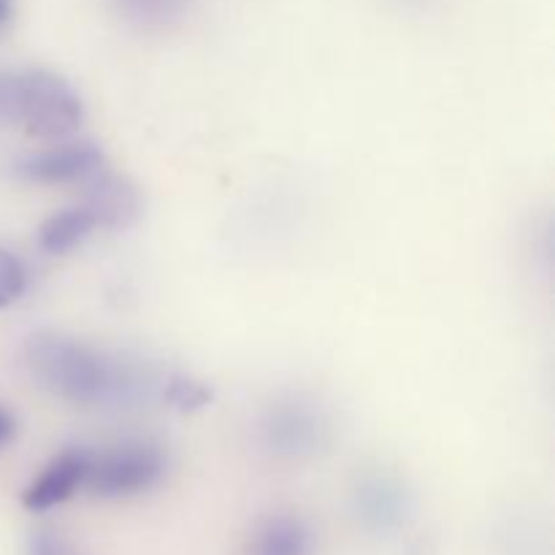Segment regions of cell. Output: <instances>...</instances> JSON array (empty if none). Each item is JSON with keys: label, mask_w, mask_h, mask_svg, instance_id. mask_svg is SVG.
Instances as JSON below:
<instances>
[{"label": "cell", "mask_w": 555, "mask_h": 555, "mask_svg": "<svg viewBox=\"0 0 555 555\" xmlns=\"http://www.w3.org/2000/svg\"><path fill=\"white\" fill-rule=\"evenodd\" d=\"M399 3H406V5H426V3H431V0H399Z\"/></svg>", "instance_id": "cell-17"}, {"label": "cell", "mask_w": 555, "mask_h": 555, "mask_svg": "<svg viewBox=\"0 0 555 555\" xmlns=\"http://www.w3.org/2000/svg\"><path fill=\"white\" fill-rule=\"evenodd\" d=\"M106 155L95 141L60 139L47 150H38L16 160L14 173L27 184L38 188H63V184H85L103 171Z\"/></svg>", "instance_id": "cell-5"}, {"label": "cell", "mask_w": 555, "mask_h": 555, "mask_svg": "<svg viewBox=\"0 0 555 555\" xmlns=\"http://www.w3.org/2000/svg\"><path fill=\"white\" fill-rule=\"evenodd\" d=\"M14 11H16V0H0V30H5V27L11 25Z\"/></svg>", "instance_id": "cell-16"}, {"label": "cell", "mask_w": 555, "mask_h": 555, "mask_svg": "<svg viewBox=\"0 0 555 555\" xmlns=\"http://www.w3.org/2000/svg\"><path fill=\"white\" fill-rule=\"evenodd\" d=\"M90 469V450L68 448L60 450L22 493V507L27 513H49L54 507H63L65 502L76 496L87 482Z\"/></svg>", "instance_id": "cell-7"}, {"label": "cell", "mask_w": 555, "mask_h": 555, "mask_svg": "<svg viewBox=\"0 0 555 555\" xmlns=\"http://www.w3.org/2000/svg\"><path fill=\"white\" fill-rule=\"evenodd\" d=\"M27 285H30V274H27L20 255L0 247V309L14 307L16 301H22Z\"/></svg>", "instance_id": "cell-13"}, {"label": "cell", "mask_w": 555, "mask_h": 555, "mask_svg": "<svg viewBox=\"0 0 555 555\" xmlns=\"http://www.w3.org/2000/svg\"><path fill=\"white\" fill-rule=\"evenodd\" d=\"M352 513L363 531L374 537L399 534L412 518V493L404 480L390 472H369L356 482L352 491Z\"/></svg>", "instance_id": "cell-6"}, {"label": "cell", "mask_w": 555, "mask_h": 555, "mask_svg": "<svg viewBox=\"0 0 555 555\" xmlns=\"http://www.w3.org/2000/svg\"><path fill=\"white\" fill-rule=\"evenodd\" d=\"M0 114L36 139L60 141L79 130L85 103L68 79L49 68H22L0 81Z\"/></svg>", "instance_id": "cell-2"}, {"label": "cell", "mask_w": 555, "mask_h": 555, "mask_svg": "<svg viewBox=\"0 0 555 555\" xmlns=\"http://www.w3.org/2000/svg\"><path fill=\"white\" fill-rule=\"evenodd\" d=\"M168 450L152 437H125L90 453L85 488L106 502L139 499L166 482Z\"/></svg>", "instance_id": "cell-3"}, {"label": "cell", "mask_w": 555, "mask_h": 555, "mask_svg": "<svg viewBox=\"0 0 555 555\" xmlns=\"http://www.w3.org/2000/svg\"><path fill=\"white\" fill-rule=\"evenodd\" d=\"M95 231H101L95 217L79 201V204L54 211V215H49L41 222V228H38V247H41V253L52 255V258H63V255H70L79 247H85L95 236Z\"/></svg>", "instance_id": "cell-10"}, {"label": "cell", "mask_w": 555, "mask_h": 555, "mask_svg": "<svg viewBox=\"0 0 555 555\" xmlns=\"http://www.w3.org/2000/svg\"><path fill=\"white\" fill-rule=\"evenodd\" d=\"M81 204L90 209L101 231H125L141 217V193L130 179L103 168L98 177L81 184Z\"/></svg>", "instance_id": "cell-8"}, {"label": "cell", "mask_w": 555, "mask_h": 555, "mask_svg": "<svg viewBox=\"0 0 555 555\" xmlns=\"http://www.w3.org/2000/svg\"><path fill=\"white\" fill-rule=\"evenodd\" d=\"M195 0H112L119 20L139 33H166L182 25Z\"/></svg>", "instance_id": "cell-11"}, {"label": "cell", "mask_w": 555, "mask_h": 555, "mask_svg": "<svg viewBox=\"0 0 555 555\" xmlns=\"http://www.w3.org/2000/svg\"><path fill=\"white\" fill-rule=\"evenodd\" d=\"M255 439L271 459L309 461L328 450L334 423L325 406L309 396H282L260 412Z\"/></svg>", "instance_id": "cell-4"}, {"label": "cell", "mask_w": 555, "mask_h": 555, "mask_svg": "<svg viewBox=\"0 0 555 555\" xmlns=\"http://www.w3.org/2000/svg\"><path fill=\"white\" fill-rule=\"evenodd\" d=\"M247 555H314V534L296 513H271L255 524Z\"/></svg>", "instance_id": "cell-9"}, {"label": "cell", "mask_w": 555, "mask_h": 555, "mask_svg": "<svg viewBox=\"0 0 555 555\" xmlns=\"http://www.w3.org/2000/svg\"><path fill=\"white\" fill-rule=\"evenodd\" d=\"M33 383L81 410H135L160 401L166 374L63 331H38L25 345Z\"/></svg>", "instance_id": "cell-1"}, {"label": "cell", "mask_w": 555, "mask_h": 555, "mask_svg": "<svg viewBox=\"0 0 555 555\" xmlns=\"http://www.w3.org/2000/svg\"><path fill=\"white\" fill-rule=\"evenodd\" d=\"M16 437V417L5 406H0V450L9 448Z\"/></svg>", "instance_id": "cell-15"}, {"label": "cell", "mask_w": 555, "mask_h": 555, "mask_svg": "<svg viewBox=\"0 0 555 555\" xmlns=\"http://www.w3.org/2000/svg\"><path fill=\"white\" fill-rule=\"evenodd\" d=\"M160 401L173 410L193 412L209 404L211 393L204 383L188 377V374H166L160 385Z\"/></svg>", "instance_id": "cell-12"}, {"label": "cell", "mask_w": 555, "mask_h": 555, "mask_svg": "<svg viewBox=\"0 0 555 555\" xmlns=\"http://www.w3.org/2000/svg\"><path fill=\"white\" fill-rule=\"evenodd\" d=\"M25 555H79V551L57 531H36L27 540Z\"/></svg>", "instance_id": "cell-14"}]
</instances>
